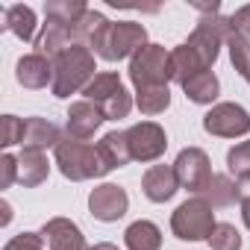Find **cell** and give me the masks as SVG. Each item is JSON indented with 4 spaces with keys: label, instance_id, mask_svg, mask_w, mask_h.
<instances>
[{
    "label": "cell",
    "instance_id": "cell-10",
    "mask_svg": "<svg viewBox=\"0 0 250 250\" xmlns=\"http://www.w3.org/2000/svg\"><path fill=\"white\" fill-rule=\"evenodd\" d=\"M127 206H130L127 191L121 186H115V183H103L88 194V212L103 224H112V221L124 218L127 215Z\"/></svg>",
    "mask_w": 250,
    "mask_h": 250
},
{
    "label": "cell",
    "instance_id": "cell-35",
    "mask_svg": "<svg viewBox=\"0 0 250 250\" xmlns=\"http://www.w3.org/2000/svg\"><path fill=\"white\" fill-rule=\"evenodd\" d=\"M0 209H3V218H0V224H3V227H6V224L12 221V206H9V203L3 200V203H0Z\"/></svg>",
    "mask_w": 250,
    "mask_h": 250
},
{
    "label": "cell",
    "instance_id": "cell-4",
    "mask_svg": "<svg viewBox=\"0 0 250 250\" xmlns=\"http://www.w3.org/2000/svg\"><path fill=\"white\" fill-rule=\"evenodd\" d=\"M171 229L180 241H203L215 229V212L203 197H191L174 209Z\"/></svg>",
    "mask_w": 250,
    "mask_h": 250
},
{
    "label": "cell",
    "instance_id": "cell-5",
    "mask_svg": "<svg viewBox=\"0 0 250 250\" xmlns=\"http://www.w3.org/2000/svg\"><path fill=\"white\" fill-rule=\"evenodd\" d=\"M130 80H133L136 88L168 85V80H174V74H171V50H165L162 44H145L130 59Z\"/></svg>",
    "mask_w": 250,
    "mask_h": 250
},
{
    "label": "cell",
    "instance_id": "cell-23",
    "mask_svg": "<svg viewBox=\"0 0 250 250\" xmlns=\"http://www.w3.org/2000/svg\"><path fill=\"white\" fill-rule=\"evenodd\" d=\"M85 12H88V6L83 0H47L44 3V18L59 21V24H77Z\"/></svg>",
    "mask_w": 250,
    "mask_h": 250
},
{
    "label": "cell",
    "instance_id": "cell-20",
    "mask_svg": "<svg viewBox=\"0 0 250 250\" xmlns=\"http://www.w3.org/2000/svg\"><path fill=\"white\" fill-rule=\"evenodd\" d=\"M103 162L109 168H124L127 162H133V153H130V142H127V133H106L97 145Z\"/></svg>",
    "mask_w": 250,
    "mask_h": 250
},
{
    "label": "cell",
    "instance_id": "cell-25",
    "mask_svg": "<svg viewBox=\"0 0 250 250\" xmlns=\"http://www.w3.org/2000/svg\"><path fill=\"white\" fill-rule=\"evenodd\" d=\"M136 106L145 115H159L171 106V91L168 85H147V88H136Z\"/></svg>",
    "mask_w": 250,
    "mask_h": 250
},
{
    "label": "cell",
    "instance_id": "cell-7",
    "mask_svg": "<svg viewBox=\"0 0 250 250\" xmlns=\"http://www.w3.org/2000/svg\"><path fill=\"white\" fill-rule=\"evenodd\" d=\"M203 130L218 139H238L250 133V112L238 103H215L203 115Z\"/></svg>",
    "mask_w": 250,
    "mask_h": 250
},
{
    "label": "cell",
    "instance_id": "cell-33",
    "mask_svg": "<svg viewBox=\"0 0 250 250\" xmlns=\"http://www.w3.org/2000/svg\"><path fill=\"white\" fill-rule=\"evenodd\" d=\"M15 180H18V156L6 153L0 159V188H9Z\"/></svg>",
    "mask_w": 250,
    "mask_h": 250
},
{
    "label": "cell",
    "instance_id": "cell-30",
    "mask_svg": "<svg viewBox=\"0 0 250 250\" xmlns=\"http://www.w3.org/2000/svg\"><path fill=\"white\" fill-rule=\"evenodd\" d=\"M21 142H24V121L15 118V115H3L0 118V145L12 147V145H21Z\"/></svg>",
    "mask_w": 250,
    "mask_h": 250
},
{
    "label": "cell",
    "instance_id": "cell-24",
    "mask_svg": "<svg viewBox=\"0 0 250 250\" xmlns=\"http://www.w3.org/2000/svg\"><path fill=\"white\" fill-rule=\"evenodd\" d=\"M121 88H124L121 77H118V74H112V71H103V74H97V77L83 88V94H85V100H88V103L100 106L106 97H112V94H115V91H121Z\"/></svg>",
    "mask_w": 250,
    "mask_h": 250
},
{
    "label": "cell",
    "instance_id": "cell-22",
    "mask_svg": "<svg viewBox=\"0 0 250 250\" xmlns=\"http://www.w3.org/2000/svg\"><path fill=\"white\" fill-rule=\"evenodd\" d=\"M183 91H186V97H188L191 103H200V106H206V103H212V100L218 97V91H221V83H218V77H215L212 71H203V74L191 77V80L183 85Z\"/></svg>",
    "mask_w": 250,
    "mask_h": 250
},
{
    "label": "cell",
    "instance_id": "cell-13",
    "mask_svg": "<svg viewBox=\"0 0 250 250\" xmlns=\"http://www.w3.org/2000/svg\"><path fill=\"white\" fill-rule=\"evenodd\" d=\"M177 188H180V180H177L174 165H153V168H147L145 177H142V191H145V197L153 200V203L171 200V197L177 194Z\"/></svg>",
    "mask_w": 250,
    "mask_h": 250
},
{
    "label": "cell",
    "instance_id": "cell-1",
    "mask_svg": "<svg viewBox=\"0 0 250 250\" xmlns=\"http://www.w3.org/2000/svg\"><path fill=\"white\" fill-rule=\"evenodd\" d=\"M56 156V168L62 171L65 180L71 183H83V180H94V177H106L112 168L103 162L100 150L88 142H80V139H71V136H62V142L56 145L53 150Z\"/></svg>",
    "mask_w": 250,
    "mask_h": 250
},
{
    "label": "cell",
    "instance_id": "cell-6",
    "mask_svg": "<svg viewBox=\"0 0 250 250\" xmlns=\"http://www.w3.org/2000/svg\"><path fill=\"white\" fill-rule=\"evenodd\" d=\"M227 33H229V18L203 15L186 44L200 56V62H203L206 68H212L215 59H218V53H221V44H227Z\"/></svg>",
    "mask_w": 250,
    "mask_h": 250
},
{
    "label": "cell",
    "instance_id": "cell-15",
    "mask_svg": "<svg viewBox=\"0 0 250 250\" xmlns=\"http://www.w3.org/2000/svg\"><path fill=\"white\" fill-rule=\"evenodd\" d=\"M62 142V133H59V127L53 121H47V118H27L24 121V150H39V153H44L47 147H53L56 150V145Z\"/></svg>",
    "mask_w": 250,
    "mask_h": 250
},
{
    "label": "cell",
    "instance_id": "cell-34",
    "mask_svg": "<svg viewBox=\"0 0 250 250\" xmlns=\"http://www.w3.org/2000/svg\"><path fill=\"white\" fill-rule=\"evenodd\" d=\"M241 218H244V227L250 229V197H241Z\"/></svg>",
    "mask_w": 250,
    "mask_h": 250
},
{
    "label": "cell",
    "instance_id": "cell-17",
    "mask_svg": "<svg viewBox=\"0 0 250 250\" xmlns=\"http://www.w3.org/2000/svg\"><path fill=\"white\" fill-rule=\"evenodd\" d=\"M47 174H50V162H47L44 153H39V150H21V156H18V183L24 188L42 186L47 180Z\"/></svg>",
    "mask_w": 250,
    "mask_h": 250
},
{
    "label": "cell",
    "instance_id": "cell-29",
    "mask_svg": "<svg viewBox=\"0 0 250 250\" xmlns=\"http://www.w3.org/2000/svg\"><path fill=\"white\" fill-rule=\"evenodd\" d=\"M206 241L212 244V250H241V235L232 224H215Z\"/></svg>",
    "mask_w": 250,
    "mask_h": 250
},
{
    "label": "cell",
    "instance_id": "cell-32",
    "mask_svg": "<svg viewBox=\"0 0 250 250\" xmlns=\"http://www.w3.org/2000/svg\"><path fill=\"white\" fill-rule=\"evenodd\" d=\"M229 30L238 33V36H244V39L250 42V3H247V6H238V9L229 15Z\"/></svg>",
    "mask_w": 250,
    "mask_h": 250
},
{
    "label": "cell",
    "instance_id": "cell-9",
    "mask_svg": "<svg viewBox=\"0 0 250 250\" xmlns=\"http://www.w3.org/2000/svg\"><path fill=\"white\" fill-rule=\"evenodd\" d=\"M127 142H130V153H133L136 162H153L168 147V136L156 121H142L136 127H130Z\"/></svg>",
    "mask_w": 250,
    "mask_h": 250
},
{
    "label": "cell",
    "instance_id": "cell-27",
    "mask_svg": "<svg viewBox=\"0 0 250 250\" xmlns=\"http://www.w3.org/2000/svg\"><path fill=\"white\" fill-rule=\"evenodd\" d=\"M97 109L103 112L106 121H121V118H127V115H130V109H133V97H130L127 88H121V91H115L112 97H106Z\"/></svg>",
    "mask_w": 250,
    "mask_h": 250
},
{
    "label": "cell",
    "instance_id": "cell-8",
    "mask_svg": "<svg viewBox=\"0 0 250 250\" xmlns=\"http://www.w3.org/2000/svg\"><path fill=\"white\" fill-rule=\"evenodd\" d=\"M174 171H177V180H180V188L191 191V194H203V188L209 186V180L215 177L212 174V165H209V156L206 150L200 147H186L180 150L177 162H174Z\"/></svg>",
    "mask_w": 250,
    "mask_h": 250
},
{
    "label": "cell",
    "instance_id": "cell-36",
    "mask_svg": "<svg viewBox=\"0 0 250 250\" xmlns=\"http://www.w3.org/2000/svg\"><path fill=\"white\" fill-rule=\"evenodd\" d=\"M91 250H118V247H115V244H109V241H100V244H94Z\"/></svg>",
    "mask_w": 250,
    "mask_h": 250
},
{
    "label": "cell",
    "instance_id": "cell-31",
    "mask_svg": "<svg viewBox=\"0 0 250 250\" xmlns=\"http://www.w3.org/2000/svg\"><path fill=\"white\" fill-rule=\"evenodd\" d=\"M3 250H44V235L42 232H21L3 244Z\"/></svg>",
    "mask_w": 250,
    "mask_h": 250
},
{
    "label": "cell",
    "instance_id": "cell-12",
    "mask_svg": "<svg viewBox=\"0 0 250 250\" xmlns=\"http://www.w3.org/2000/svg\"><path fill=\"white\" fill-rule=\"evenodd\" d=\"M44 241L50 244V250H91L83 238V229L71 221V218H50L42 227Z\"/></svg>",
    "mask_w": 250,
    "mask_h": 250
},
{
    "label": "cell",
    "instance_id": "cell-2",
    "mask_svg": "<svg viewBox=\"0 0 250 250\" xmlns=\"http://www.w3.org/2000/svg\"><path fill=\"white\" fill-rule=\"evenodd\" d=\"M50 62H53V85L50 88H53L56 97H71V94L83 91L97 77L94 74L97 71L94 68V53L88 47H83V44L62 50Z\"/></svg>",
    "mask_w": 250,
    "mask_h": 250
},
{
    "label": "cell",
    "instance_id": "cell-3",
    "mask_svg": "<svg viewBox=\"0 0 250 250\" xmlns=\"http://www.w3.org/2000/svg\"><path fill=\"white\" fill-rule=\"evenodd\" d=\"M147 44V30L142 24L133 21H121V24H103L97 30V36L91 39L88 50H94L100 59L106 62H118V59H127L136 56L142 47Z\"/></svg>",
    "mask_w": 250,
    "mask_h": 250
},
{
    "label": "cell",
    "instance_id": "cell-11",
    "mask_svg": "<svg viewBox=\"0 0 250 250\" xmlns=\"http://www.w3.org/2000/svg\"><path fill=\"white\" fill-rule=\"evenodd\" d=\"M103 121H106V118H103V112H100L94 103H88V100H77V103H71V109H68L65 130H68L71 139L85 142V139H91V136L100 130V124H103Z\"/></svg>",
    "mask_w": 250,
    "mask_h": 250
},
{
    "label": "cell",
    "instance_id": "cell-28",
    "mask_svg": "<svg viewBox=\"0 0 250 250\" xmlns=\"http://www.w3.org/2000/svg\"><path fill=\"white\" fill-rule=\"evenodd\" d=\"M227 171H229V177H235V180L250 177V142H241V145H235V147L227 153Z\"/></svg>",
    "mask_w": 250,
    "mask_h": 250
},
{
    "label": "cell",
    "instance_id": "cell-18",
    "mask_svg": "<svg viewBox=\"0 0 250 250\" xmlns=\"http://www.w3.org/2000/svg\"><path fill=\"white\" fill-rule=\"evenodd\" d=\"M203 71H209V68L200 62V56H197L188 44H180V47L171 50V74H174V80H177L180 85H186L191 77H197V74H203Z\"/></svg>",
    "mask_w": 250,
    "mask_h": 250
},
{
    "label": "cell",
    "instance_id": "cell-19",
    "mask_svg": "<svg viewBox=\"0 0 250 250\" xmlns=\"http://www.w3.org/2000/svg\"><path fill=\"white\" fill-rule=\"evenodd\" d=\"M124 241H127L130 250H159L162 247V232L153 221H133L124 232Z\"/></svg>",
    "mask_w": 250,
    "mask_h": 250
},
{
    "label": "cell",
    "instance_id": "cell-14",
    "mask_svg": "<svg viewBox=\"0 0 250 250\" xmlns=\"http://www.w3.org/2000/svg\"><path fill=\"white\" fill-rule=\"evenodd\" d=\"M15 80L24 88H44L47 83L53 85V62L42 53L21 56L18 65H15Z\"/></svg>",
    "mask_w": 250,
    "mask_h": 250
},
{
    "label": "cell",
    "instance_id": "cell-21",
    "mask_svg": "<svg viewBox=\"0 0 250 250\" xmlns=\"http://www.w3.org/2000/svg\"><path fill=\"white\" fill-rule=\"evenodd\" d=\"M3 27L9 33H15L21 42H30L36 36V12L24 3H15V6L3 9Z\"/></svg>",
    "mask_w": 250,
    "mask_h": 250
},
{
    "label": "cell",
    "instance_id": "cell-16",
    "mask_svg": "<svg viewBox=\"0 0 250 250\" xmlns=\"http://www.w3.org/2000/svg\"><path fill=\"white\" fill-rule=\"evenodd\" d=\"M212 209H224L232 203H241V191H238V180H232L229 174H215L209 180V186L200 194Z\"/></svg>",
    "mask_w": 250,
    "mask_h": 250
},
{
    "label": "cell",
    "instance_id": "cell-26",
    "mask_svg": "<svg viewBox=\"0 0 250 250\" xmlns=\"http://www.w3.org/2000/svg\"><path fill=\"white\" fill-rule=\"evenodd\" d=\"M227 47H229V62H232V68L250 83V42L244 39V36H238V33H227Z\"/></svg>",
    "mask_w": 250,
    "mask_h": 250
}]
</instances>
